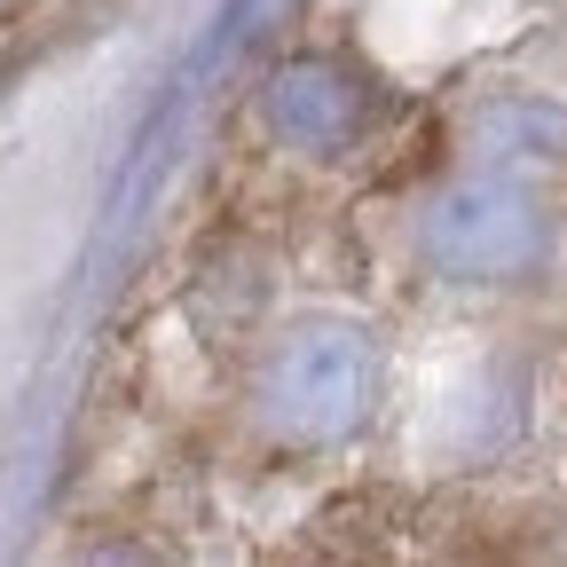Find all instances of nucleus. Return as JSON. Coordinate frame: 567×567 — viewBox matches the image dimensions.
Segmentation results:
<instances>
[{
  "mask_svg": "<svg viewBox=\"0 0 567 567\" xmlns=\"http://www.w3.org/2000/svg\"><path fill=\"white\" fill-rule=\"evenodd\" d=\"M371 394V354L347 323H308L276 347L268 363V425L292 442H331L363 417Z\"/></svg>",
  "mask_w": 567,
  "mask_h": 567,
  "instance_id": "obj_1",
  "label": "nucleus"
},
{
  "mask_svg": "<svg viewBox=\"0 0 567 567\" xmlns=\"http://www.w3.org/2000/svg\"><path fill=\"white\" fill-rule=\"evenodd\" d=\"M268 118L292 134V142H308V151H339L347 126H354V95H347L339 71L292 63V71L276 80V95H268Z\"/></svg>",
  "mask_w": 567,
  "mask_h": 567,
  "instance_id": "obj_2",
  "label": "nucleus"
}]
</instances>
